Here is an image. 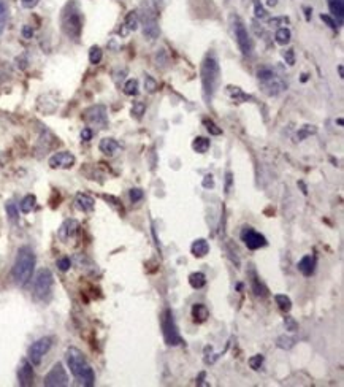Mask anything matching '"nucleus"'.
<instances>
[{"label":"nucleus","mask_w":344,"mask_h":387,"mask_svg":"<svg viewBox=\"0 0 344 387\" xmlns=\"http://www.w3.org/2000/svg\"><path fill=\"white\" fill-rule=\"evenodd\" d=\"M65 360H67V365L70 368L72 374L79 384L86 385V387L94 385V382H95L94 370L87 363L81 351L76 348H68L65 352Z\"/></svg>","instance_id":"nucleus-1"},{"label":"nucleus","mask_w":344,"mask_h":387,"mask_svg":"<svg viewBox=\"0 0 344 387\" xmlns=\"http://www.w3.org/2000/svg\"><path fill=\"white\" fill-rule=\"evenodd\" d=\"M221 81V68L217 62L216 54L211 51L205 56L202 62V87H203V99L205 102H211L217 86Z\"/></svg>","instance_id":"nucleus-2"},{"label":"nucleus","mask_w":344,"mask_h":387,"mask_svg":"<svg viewBox=\"0 0 344 387\" xmlns=\"http://www.w3.org/2000/svg\"><path fill=\"white\" fill-rule=\"evenodd\" d=\"M37 257L29 246H22L18 249V256L15 260L13 270H11V276L18 286H26L30 281L33 270H35Z\"/></svg>","instance_id":"nucleus-3"},{"label":"nucleus","mask_w":344,"mask_h":387,"mask_svg":"<svg viewBox=\"0 0 344 387\" xmlns=\"http://www.w3.org/2000/svg\"><path fill=\"white\" fill-rule=\"evenodd\" d=\"M61 24H62V30L67 37H70L72 40L79 38L81 30H83V18H81V11H79V7L76 2H68L64 7L62 16H61Z\"/></svg>","instance_id":"nucleus-4"},{"label":"nucleus","mask_w":344,"mask_h":387,"mask_svg":"<svg viewBox=\"0 0 344 387\" xmlns=\"http://www.w3.org/2000/svg\"><path fill=\"white\" fill-rule=\"evenodd\" d=\"M54 278L48 268H41L33 279V295L38 300H48L53 292Z\"/></svg>","instance_id":"nucleus-5"},{"label":"nucleus","mask_w":344,"mask_h":387,"mask_svg":"<svg viewBox=\"0 0 344 387\" xmlns=\"http://www.w3.org/2000/svg\"><path fill=\"white\" fill-rule=\"evenodd\" d=\"M232 21H233V32H235V38H236L239 51L243 53V56H251L252 50H254V44H252L251 35L244 26V22L238 16H232Z\"/></svg>","instance_id":"nucleus-6"},{"label":"nucleus","mask_w":344,"mask_h":387,"mask_svg":"<svg viewBox=\"0 0 344 387\" xmlns=\"http://www.w3.org/2000/svg\"><path fill=\"white\" fill-rule=\"evenodd\" d=\"M53 346V340L50 336H43L40 340H37L35 343H32L30 348H29V362L32 363V365H40L43 357L48 354V351L51 349Z\"/></svg>","instance_id":"nucleus-7"},{"label":"nucleus","mask_w":344,"mask_h":387,"mask_svg":"<svg viewBox=\"0 0 344 387\" xmlns=\"http://www.w3.org/2000/svg\"><path fill=\"white\" fill-rule=\"evenodd\" d=\"M162 330H164V338H165V343L168 346H178L181 345V336L178 332V327L175 324L173 319V314H171L170 310H167L164 313L162 317Z\"/></svg>","instance_id":"nucleus-8"},{"label":"nucleus","mask_w":344,"mask_h":387,"mask_svg":"<svg viewBox=\"0 0 344 387\" xmlns=\"http://www.w3.org/2000/svg\"><path fill=\"white\" fill-rule=\"evenodd\" d=\"M141 24H143V33L149 40H156L160 35L159 22H157V13L151 8H146L141 15Z\"/></svg>","instance_id":"nucleus-9"},{"label":"nucleus","mask_w":344,"mask_h":387,"mask_svg":"<svg viewBox=\"0 0 344 387\" xmlns=\"http://www.w3.org/2000/svg\"><path fill=\"white\" fill-rule=\"evenodd\" d=\"M84 119L89 126H94L97 129H105L108 126V115H107V108L103 105H95L90 107L89 110H86L84 113Z\"/></svg>","instance_id":"nucleus-10"},{"label":"nucleus","mask_w":344,"mask_h":387,"mask_svg":"<svg viewBox=\"0 0 344 387\" xmlns=\"http://www.w3.org/2000/svg\"><path fill=\"white\" fill-rule=\"evenodd\" d=\"M43 384L46 387H64L68 384V374L61 362H57L51 371L44 376Z\"/></svg>","instance_id":"nucleus-11"},{"label":"nucleus","mask_w":344,"mask_h":387,"mask_svg":"<svg viewBox=\"0 0 344 387\" xmlns=\"http://www.w3.org/2000/svg\"><path fill=\"white\" fill-rule=\"evenodd\" d=\"M239 236H241V240L244 241V245L252 249V251H256V249H260L263 246H267V238L263 236L262 233L256 232L252 227L249 225H244L241 229V233H239Z\"/></svg>","instance_id":"nucleus-12"},{"label":"nucleus","mask_w":344,"mask_h":387,"mask_svg":"<svg viewBox=\"0 0 344 387\" xmlns=\"http://www.w3.org/2000/svg\"><path fill=\"white\" fill-rule=\"evenodd\" d=\"M75 165V156L68 151L56 153L50 157V167L51 168H72Z\"/></svg>","instance_id":"nucleus-13"},{"label":"nucleus","mask_w":344,"mask_h":387,"mask_svg":"<svg viewBox=\"0 0 344 387\" xmlns=\"http://www.w3.org/2000/svg\"><path fill=\"white\" fill-rule=\"evenodd\" d=\"M18 381L21 385H32L33 384V368L29 360H22L18 368Z\"/></svg>","instance_id":"nucleus-14"},{"label":"nucleus","mask_w":344,"mask_h":387,"mask_svg":"<svg viewBox=\"0 0 344 387\" xmlns=\"http://www.w3.org/2000/svg\"><path fill=\"white\" fill-rule=\"evenodd\" d=\"M78 229H79V222L75 221V219H67L62 225L59 232H57V235H59V238L62 241H68L72 240V238L78 233Z\"/></svg>","instance_id":"nucleus-15"},{"label":"nucleus","mask_w":344,"mask_h":387,"mask_svg":"<svg viewBox=\"0 0 344 387\" xmlns=\"http://www.w3.org/2000/svg\"><path fill=\"white\" fill-rule=\"evenodd\" d=\"M75 207L78 210L84 211V213L92 211L94 207H95V200L90 196H87V194H78V196L75 197Z\"/></svg>","instance_id":"nucleus-16"},{"label":"nucleus","mask_w":344,"mask_h":387,"mask_svg":"<svg viewBox=\"0 0 344 387\" xmlns=\"http://www.w3.org/2000/svg\"><path fill=\"white\" fill-rule=\"evenodd\" d=\"M190 251H192L193 257L202 259V257H205L206 254L210 253V243L206 241L205 238H199V240H195V241L192 243Z\"/></svg>","instance_id":"nucleus-17"},{"label":"nucleus","mask_w":344,"mask_h":387,"mask_svg":"<svg viewBox=\"0 0 344 387\" xmlns=\"http://www.w3.org/2000/svg\"><path fill=\"white\" fill-rule=\"evenodd\" d=\"M100 151L105 154V156H114L118 151H119V143L114 140V138H103L99 144Z\"/></svg>","instance_id":"nucleus-18"},{"label":"nucleus","mask_w":344,"mask_h":387,"mask_svg":"<svg viewBox=\"0 0 344 387\" xmlns=\"http://www.w3.org/2000/svg\"><path fill=\"white\" fill-rule=\"evenodd\" d=\"M316 268V259L313 256H305L298 262V270H300L305 276H311Z\"/></svg>","instance_id":"nucleus-19"},{"label":"nucleus","mask_w":344,"mask_h":387,"mask_svg":"<svg viewBox=\"0 0 344 387\" xmlns=\"http://www.w3.org/2000/svg\"><path fill=\"white\" fill-rule=\"evenodd\" d=\"M262 84H263V89H265V92L268 95H276L284 89V83L281 81V79H278L276 76L268 79V81H263Z\"/></svg>","instance_id":"nucleus-20"},{"label":"nucleus","mask_w":344,"mask_h":387,"mask_svg":"<svg viewBox=\"0 0 344 387\" xmlns=\"http://www.w3.org/2000/svg\"><path fill=\"white\" fill-rule=\"evenodd\" d=\"M328 8L331 15L338 18V24H341L344 18V0H328Z\"/></svg>","instance_id":"nucleus-21"},{"label":"nucleus","mask_w":344,"mask_h":387,"mask_svg":"<svg viewBox=\"0 0 344 387\" xmlns=\"http://www.w3.org/2000/svg\"><path fill=\"white\" fill-rule=\"evenodd\" d=\"M208 316H210V311H208V308H206L205 305H202V303H197V305H193V308H192V317H193V321L195 322H205L206 319H208Z\"/></svg>","instance_id":"nucleus-22"},{"label":"nucleus","mask_w":344,"mask_h":387,"mask_svg":"<svg viewBox=\"0 0 344 387\" xmlns=\"http://www.w3.org/2000/svg\"><path fill=\"white\" fill-rule=\"evenodd\" d=\"M210 146H211V141L208 138H205V136H197V138L193 140V143H192L193 151L199 153V154H205L206 151L210 150Z\"/></svg>","instance_id":"nucleus-23"},{"label":"nucleus","mask_w":344,"mask_h":387,"mask_svg":"<svg viewBox=\"0 0 344 387\" xmlns=\"http://www.w3.org/2000/svg\"><path fill=\"white\" fill-rule=\"evenodd\" d=\"M189 284L193 287V289H202L205 284H206V276L203 275L202 271H197V273H192V275L189 276Z\"/></svg>","instance_id":"nucleus-24"},{"label":"nucleus","mask_w":344,"mask_h":387,"mask_svg":"<svg viewBox=\"0 0 344 387\" xmlns=\"http://www.w3.org/2000/svg\"><path fill=\"white\" fill-rule=\"evenodd\" d=\"M124 26L127 27L129 30H136L140 26V18L138 15H136V11H130V13H127V16H125V22Z\"/></svg>","instance_id":"nucleus-25"},{"label":"nucleus","mask_w":344,"mask_h":387,"mask_svg":"<svg viewBox=\"0 0 344 387\" xmlns=\"http://www.w3.org/2000/svg\"><path fill=\"white\" fill-rule=\"evenodd\" d=\"M274 300H276V305L279 306L281 311H284V313H289V311H290V308H292V300L287 297V295L278 294L276 297H274Z\"/></svg>","instance_id":"nucleus-26"},{"label":"nucleus","mask_w":344,"mask_h":387,"mask_svg":"<svg viewBox=\"0 0 344 387\" xmlns=\"http://www.w3.org/2000/svg\"><path fill=\"white\" fill-rule=\"evenodd\" d=\"M35 205H37L35 196H26L24 199H22V202H21V205H19V208H21L22 213H30L33 208H35Z\"/></svg>","instance_id":"nucleus-27"},{"label":"nucleus","mask_w":344,"mask_h":387,"mask_svg":"<svg viewBox=\"0 0 344 387\" xmlns=\"http://www.w3.org/2000/svg\"><path fill=\"white\" fill-rule=\"evenodd\" d=\"M290 37H292V33L287 27H281L276 30V33H274V38H276V41L279 44H287L290 41Z\"/></svg>","instance_id":"nucleus-28"},{"label":"nucleus","mask_w":344,"mask_h":387,"mask_svg":"<svg viewBox=\"0 0 344 387\" xmlns=\"http://www.w3.org/2000/svg\"><path fill=\"white\" fill-rule=\"evenodd\" d=\"M228 92H230L232 99L235 102H238V104H241V102H246V100H251L249 95H246L244 92L239 87H233V86H228Z\"/></svg>","instance_id":"nucleus-29"},{"label":"nucleus","mask_w":344,"mask_h":387,"mask_svg":"<svg viewBox=\"0 0 344 387\" xmlns=\"http://www.w3.org/2000/svg\"><path fill=\"white\" fill-rule=\"evenodd\" d=\"M7 19H8V7L5 4V0H0V35L7 26Z\"/></svg>","instance_id":"nucleus-30"},{"label":"nucleus","mask_w":344,"mask_h":387,"mask_svg":"<svg viewBox=\"0 0 344 387\" xmlns=\"http://www.w3.org/2000/svg\"><path fill=\"white\" fill-rule=\"evenodd\" d=\"M102 58H103V53H102V50L99 46H92V48L89 50V62L92 64V65L100 64Z\"/></svg>","instance_id":"nucleus-31"},{"label":"nucleus","mask_w":344,"mask_h":387,"mask_svg":"<svg viewBox=\"0 0 344 387\" xmlns=\"http://www.w3.org/2000/svg\"><path fill=\"white\" fill-rule=\"evenodd\" d=\"M124 92L127 95H136L138 94V81L136 79H129L124 86Z\"/></svg>","instance_id":"nucleus-32"},{"label":"nucleus","mask_w":344,"mask_h":387,"mask_svg":"<svg viewBox=\"0 0 344 387\" xmlns=\"http://www.w3.org/2000/svg\"><path fill=\"white\" fill-rule=\"evenodd\" d=\"M7 214H8V218H10V221L11 222H18V219H19V211H18V208H16V205L15 203H7Z\"/></svg>","instance_id":"nucleus-33"},{"label":"nucleus","mask_w":344,"mask_h":387,"mask_svg":"<svg viewBox=\"0 0 344 387\" xmlns=\"http://www.w3.org/2000/svg\"><path fill=\"white\" fill-rule=\"evenodd\" d=\"M278 348L281 349H290L293 345H295V338H290V336H285V335H281L278 338Z\"/></svg>","instance_id":"nucleus-34"},{"label":"nucleus","mask_w":344,"mask_h":387,"mask_svg":"<svg viewBox=\"0 0 344 387\" xmlns=\"http://www.w3.org/2000/svg\"><path fill=\"white\" fill-rule=\"evenodd\" d=\"M257 76H259V79L263 83V81H268V79H271V78H274L276 75H274V72L271 70V68H268V67H263V68H260V70L257 72Z\"/></svg>","instance_id":"nucleus-35"},{"label":"nucleus","mask_w":344,"mask_h":387,"mask_svg":"<svg viewBox=\"0 0 344 387\" xmlns=\"http://www.w3.org/2000/svg\"><path fill=\"white\" fill-rule=\"evenodd\" d=\"M252 289H254V294L256 295H262V297H263V295H265L267 292H265V287H263L262 286V284L259 282V279L256 278V275H254V271H252Z\"/></svg>","instance_id":"nucleus-36"},{"label":"nucleus","mask_w":344,"mask_h":387,"mask_svg":"<svg viewBox=\"0 0 344 387\" xmlns=\"http://www.w3.org/2000/svg\"><path fill=\"white\" fill-rule=\"evenodd\" d=\"M146 111V105L143 104V102H135L133 107H132V115H135V118H141L144 115Z\"/></svg>","instance_id":"nucleus-37"},{"label":"nucleus","mask_w":344,"mask_h":387,"mask_svg":"<svg viewBox=\"0 0 344 387\" xmlns=\"http://www.w3.org/2000/svg\"><path fill=\"white\" fill-rule=\"evenodd\" d=\"M144 87H146L148 92L154 94L156 90L159 89V84L156 83V79H154L153 76H146V79H144Z\"/></svg>","instance_id":"nucleus-38"},{"label":"nucleus","mask_w":344,"mask_h":387,"mask_svg":"<svg viewBox=\"0 0 344 387\" xmlns=\"http://www.w3.org/2000/svg\"><path fill=\"white\" fill-rule=\"evenodd\" d=\"M284 325H285V330H289V332H297L298 330V322L290 316L284 317Z\"/></svg>","instance_id":"nucleus-39"},{"label":"nucleus","mask_w":344,"mask_h":387,"mask_svg":"<svg viewBox=\"0 0 344 387\" xmlns=\"http://www.w3.org/2000/svg\"><path fill=\"white\" fill-rule=\"evenodd\" d=\"M313 133H316V127L314 126H305V127H302V130L298 132V140H305L306 136H309V135H313Z\"/></svg>","instance_id":"nucleus-40"},{"label":"nucleus","mask_w":344,"mask_h":387,"mask_svg":"<svg viewBox=\"0 0 344 387\" xmlns=\"http://www.w3.org/2000/svg\"><path fill=\"white\" fill-rule=\"evenodd\" d=\"M262 363H263V356H260V354L252 356V357L249 359V367H251L252 370H259V368L262 367Z\"/></svg>","instance_id":"nucleus-41"},{"label":"nucleus","mask_w":344,"mask_h":387,"mask_svg":"<svg viewBox=\"0 0 344 387\" xmlns=\"http://www.w3.org/2000/svg\"><path fill=\"white\" fill-rule=\"evenodd\" d=\"M57 267H59L61 271H68V270H70V267H72V260L68 259V257H62V259L57 260Z\"/></svg>","instance_id":"nucleus-42"},{"label":"nucleus","mask_w":344,"mask_h":387,"mask_svg":"<svg viewBox=\"0 0 344 387\" xmlns=\"http://www.w3.org/2000/svg\"><path fill=\"white\" fill-rule=\"evenodd\" d=\"M203 122H205L206 129H208V132H210L211 135H221V133H222V130H221V129H217V126H216V124H214L211 119H210V121H208V119H205Z\"/></svg>","instance_id":"nucleus-43"},{"label":"nucleus","mask_w":344,"mask_h":387,"mask_svg":"<svg viewBox=\"0 0 344 387\" xmlns=\"http://www.w3.org/2000/svg\"><path fill=\"white\" fill-rule=\"evenodd\" d=\"M254 11H256V16L260 18V19H263V18L267 16V11H265V8L260 5L259 0H256V4H254Z\"/></svg>","instance_id":"nucleus-44"},{"label":"nucleus","mask_w":344,"mask_h":387,"mask_svg":"<svg viewBox=\"0 0 344 387\" xmlns=\"http://www.w3.org/2000/svg\"><path fill=\"white\" fill-rule=\"evenodd\" d=\"M143 199V190L141 189H130V200L135 203Z\"/></svg>","instance_id":"nucleus-45"},{"label":"nucleus","mask_w":344,"mask_h":387,"mask_svg":"<svg viewBox=\"0 0 344 387\" xmlns=\"http://www.w3.org/2000/svg\"><path fill=\"white\" fill-rule=\"evenodd\" d=\"M38 2L40 0H21V5H22V8H26V10H32V8H35L38 5Z\"/></svg>","instance_id":"nucleus-46"},{"label":"nucleus","mask_w":344,"mask_h":387,"mask_svg":"<svg viewBox=\"0 0 344 387\" xmlns=\"http://www.w3.org/2000/svg\"><path fill=\"white\" fill-rule=\"evenodd\" d=\"M320 19H322L328 27L336 29V21H335L333 18H331V16H328V15H322V16H320Z\"/></svg>","instance_id":"nucleus-47"},{"label":"nucleus","mask_w":344,"mask_h":387,"mask_svg":"<svg viewBox=\"0 0 344 387\" xmlns=\"http://www.w3.org/2000/svg\"><path fill=\"white\" fill-rule=\"evenodd\" d=\"M22 37H24L26 40H30L33 37V29L30 26H24L22 27Z\"/></svg>","instance_id":"nucleus-48"},{"label":"nucleus","mask_w":344,"mask_h":387,"mask_svg":"<svg viewBox=\"0 0 344 387\" xmlns=\"http://www.w3.org/2000/svg\"><path fill=\"white\" fill-rule=\"evenodd\" d=\"M203 187L210 189V187H214V179H213V175H206L205 179H203Z\"/></svg>","instance_id":"nucleus-49"},{"label":"nucleus","mask_w":344,"mask_h":387,"mask_svg":"<svg viewBox=\"0 0 344 387\" xmlns=\"http://www.w3.org/2000/svg\"><path fill=\"white\" fill-rule=\"evenodd\" d=\"M284 58H285V61H287V64H289V65H293V64H295V58H293V50H287V51H285Z\"/></svg>","instance_id":"nucleus-50"},{"label":"nucleus","mask_w":344,"mask_h":387,"mask_svg":"<svg viewBox=\"0 0 344 387\" xmlns=\"http://www.w3.org/2000/svg\"><path fill=\"white\" fill-rule=\"evenodd\" d=\"M81 138H83L84 141H89L90 138H92V130H90V127L83 129V132H81Z\"/></svg>","instance_id":"nucleus-51"},{"label":"nucleus","mask_w":344,"mask_h":387,"mask_svg":"<svg viewBox=\"0 0 344 387\" xmlns=\"http://www.w3.org/2000/svg\"><path fill=\"white\" fill-rule=\"evenodd\" d=\"M276 4H278V0H267V5H270V7H276Z\"/></svg>","instance_id":"nucleus-52"}]
</instances>
